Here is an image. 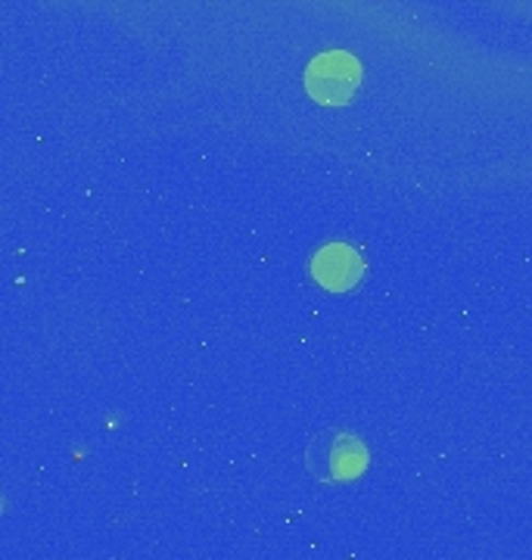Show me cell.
<instances>
[{"label": "cell", "mask_w": 532, "mask_h": 560, "mask_svg": "<svg viewBox=\"0 0 532 560\" xmlns=\"http://www.w3.org/2000/svg\"><path fill=\"white\" fill-rule=\"evenodd\" d=\"M361 81V66L355 57L334 50V54H321L309 72H305V88L317 103L339 106V103L352 101L355 88Z\"/></svg>", "instance_id": "2"}, {"label": "cell", "mask_w": 532, "mask_h": 560, "mask_svg": "<svg viewBox=\"0 0 532 560\" xmlns=\"http://www.w3.org/2000/svg\"><path fill=\"white\" fill-rule=\"evenodd\" d=\"M312 278L334 293L352 290L365 278V259L349 243H324L312 256Z\"/></svg>", "instance_id": "3"}, {"label": "cell", "mask_w": 532, "mask_h": 560, "mask_svg": "<svg viewBox=\"0 0 532 560\" xmlns=\"http://www.w3.org/2000/svg\"><path fill=\"white\" fill-rule=\"evenodd\" d=\"M305 460H309V470L321 482L355 480L368 467V448L352 433L327 430V433L312 440Z\"/></svg>", "instance_id": "1"}]
</instances>
